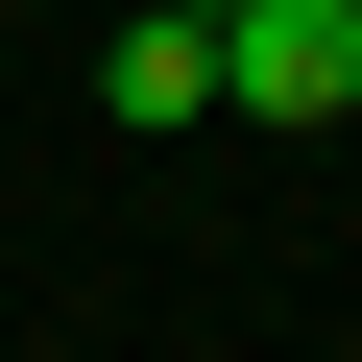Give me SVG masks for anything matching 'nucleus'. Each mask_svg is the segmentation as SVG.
Returning <instances> with one entry per match:
<instances>
[{"label":"nucleus","mask_w":362,"mask_h":362,"mask_svg":"<svg viewBox=\"0 0 362 362\" xmlns=\"http://www.w3.org/2000/svg\"><path fill=\"white\" fill-rule=\"evenodd\" d=\"M218 97V25H194V0H145V25L97 49V121H194Z\"/></svg>","instance_id":"nucleus-2"},{"label":"nucleus","mask_w":362,"mask_h":362,"mask_svg":"<svg viewBox=\"0 0 362 362\" xmlns=\"http://www.w3.org/2000/svg\"><path fill=\"white\" fill-rule=\"evenodd\" d=\"M194 25H218V0H194Z\"/></svg>","instance_id":"nucleus-3"},{"label":"nucleus","mask_w":362,"mask_h":362,"mask_svg":"<svg viewBox=\"0 0 362 362\" xmlns=\"http://www.w3.org/2000/svg\"><path fill=\"white\" fill-rule=\"evenodd\" d=\"M218 97L242 121H362V0H218Z\"/></svg>","instance_id":"nucleus-1"}]
</instances>
